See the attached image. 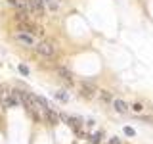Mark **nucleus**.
<instances>
[{
	"label": "nucleus",
	"mask_w": 153,
	"mask_h": 144,
	"mask_svg": "<svg viewBox=\"0 0 153 144\" xmlns=\"http://www.w3.org/2000/svg\"><path fill=\"white\" fill-rule=\"evenodd\" d=\"M143 119H146V121H153V117H143Z\"/></svg>",
	"instance_id": "18"
},
{
	"label": "nucleus",
	"mask_w": 153,
	"mask_h": 144,
	"mask_svg": "<svg viewBox=\"0 0 153 144\" xmlns=\"http://www.w3.org/2000/svg\"><path fill=\"white\" fill-rule=\"evenodd\" d=\"M27 4H29V12L35 14V16L42 17V16L46 14V4H44V0H27Z\"/></svg>",
	"instance_id": "3"
},
{
	"label": "nucleus",
	"mask_w": 153,
	"mask_h": 144,
	"mask_svg": "<svg viewBox=\"0 0 153 144\" xmlns=\"http://www.w3.org/2000/svg\"><path fill=\"white\" fill-rule=\"evenodd\" d=\"M132 110H134V112H138V113H140L142 110H143V106H142V104H134V106H132Z\"/></svg>",
	"instance_id": "15"
},
{
	"label": "nucleus",
	"mask_w": 153,
	"mask_h": 144,
	"mask_svg": "<svg viewBox=\"0 0 153 144\" xmlns=\"http://www.w3.org/2000/svg\"><path fill=\"white\" fill-rule=\"evenodd\" d=\"M109 144H121V140H119L117 136H111V138H109Z\"/></svg>",
	"instance_id": "17"
},
{
	"label": "nucleus",
	"mask_w": 153,
	"mask_h": 144,
	"mask_svg": "<svg viewBox=\"0 0 153 144\" xmlns=\"http://www.w3.org/2000/svg\"><path fill=\"white\" fill-rule=\"evenodd\" d=\"M100 100L105 102V104H111L113 102V94L107 92V90H102V92H100Z\"/></svg>",
	"instance_id": "10"
},
{
	"label": "nucleus",
	"mask_w": 153,
	"mask_h": 144,
	"mask_svg": "<svg viewBox=\"0 0 153 144\" xmlns=\"http://www.w3.org/2000/svg\"><path fill=\"white\" fill-rule=\"evenodd\" d=\"M13 38H16V42H19L21 46H25V48H35L36 46V40H35V37L33 35H29V33L25 31H19L13 35Z\"/></svg>",
	"instance_id": "2"
},
{
	"label": "nucleus",
	"mask_w": 153,
	"mask_h": 144,
	"mask_svg": "<svg viewBox=\"0 0 153 144\" xmlns=\"http://www.w3.org/2000/svg\"><path fill=\"white\" fill-rule=\"evenodd\" d=\"M19 31H25V33H29V35H33V37H42V29L38 27V25H35V23L29 19V21H23V23H19Z\"/></svg>",
	"instance_id": "5"
},
{
	"label": "nucleus",
	"mask_w": 153,
	"mask_h": 144,
	"mask_svg": "<svg viewBox=\"0 0 153 144\" xmlns=\"http://www.w3.org/2000/svg\"><path fill=\"white\" fill-rule=\"evenodd\" d=\"M0 104H2V108H16L17 106V102L12 96V92H8L2 85H0Z\"/></svg>",
	"instance_id": "4"
},
{
	"label": "nucleus",
	"mask_w": 153,
	"mask_h": 144,
	"mask_svg": "<svg viewBox=\"0 0 153 144\" xmlns=\"http://www.w3.org/2000/svg\"><path fill=\"white\" fill-rule=\"evenodd\" d=\"M79 94H82L84 98H94L96 86L90 85V83H86V81H82V83H80V92H79Z\"/></svg>",
	"instance_id": "6"
},
{
	"label": "nucleus",
	"mask_w": 153,
	"mask_h": 144,
	"mask_svg": "<svg viewBox=\"0 0 153 144\" xmlns=\"http://www.w3.org/2000/svg\"><path fill=\"white\" fill-rule=\"evenodd\" d=\"M44 4H46V8H50V10L59 8V0H44Z\"/></svg>",
	"instance_id": "11"
},
{
	"label": "nucleus",
	"mask_w": 153,
	"mask_h": 144,
	"mask_svg": "<svg viewBox=\"0 0 153 144\" xmlns=\"http://www.w3.org/2000/svg\"><path fill=\"white\" fill-rule=\"evenodd\" d=\"M35 52L38 56L46 58V60H54V58L57 56V46L52 40H40V42H36Z\"/></svg>",
	"instance_id": "1"
},
{
	"label": "nucleus",
	"mask_w": 153,
	"mask_h": 144,
	"mask_svg": "<svg viewBox=\"0 0 153 144\" xmlns=\"http://www.w3.org/2000/svg\"><path fill=\"white\" fill-rule=\"evenodd\" d=\"M56 98H57V100H61V102H67L69 94H67L65 90H59V92H56Z\"/></svg>",
	"instance_id": "12"
},
{
	"label": "nucleus",
	"mask_w": 153,
	"mask_h": 144,
	"mask_svg": "<svg viewBox=\"0 0 153 144\" xmlns=\"http://www.w3.org/2000/svg\"><path fill=\"white\" fill-rule=\"evenodd\" d=\"M8 4L16 8V12H27V14H31V12H29L27 0H8Z\"/></svg>",
	"instance_id": "7"
},
{
	"label": "nucleus",
	"mask_w": 153,
	"mask_h": 144,
	"mask_svg": "<svg viewBox=\"0 0 153 144\" xmlns=\"http://www.w3.org/2000/svg\"><path fill=\"white\" fill-rule=\"evenodd\" d=\"M124 133H126L128 136H134V134H136V133H134V129H132V127H124Z\"/></svg>",
	"instance_id": "14"
},
{
	"label": "nucleus",
	"mask_w": 153,
	"mask_h": 144,
	"mask_svg": "<svg viewBox=\"0 0 153 144\" xmlns=\"http://www.w3.org/2000/svg\"><path fill=\"white\" fill-rule=\"evenodd\" d=\"M90 142H92V144H100V142H102V133L92 134V136H90Z\"/></svg>",
	"instance_id": "13"
},
{
	"label": "nucleus",
	"mask_w": 153,
	"mask_h": 144,
	"mask_svg": "<svg viewBox=\"0 0 153 144\" xmlns=\"http://www.w3.org/2000/svg\"><path fill=\"white\" fill-rule=\"evenodd\" d=\"M57 75H59V79L63 81V83L73 85V75H71L69 69H65V67H59V69H57Z\"/></svg>",
	"instance_id": "8"
},
{
	"label": "nucleus",
	"mask_w": 153,
	"mask_h": 144,
	"mask_svg": "<svg viewBox=\"0 0 153 144\" xmlns=\"http://www.w3.org/2000/svg\"><path fill=\"white\" fill-rule=\"evenodd\" d=\"M113 108H115V112H117V113H126L128 112V104L124 102V100H121V98H115L113 100Z\"/></svg>",
	"instance_id": "9"
},
{
	"label": "nucleus",
	"mask_w": 153,
	"mask_h": 144,
	"mask_svg": "<svg viewBox=\"0 0 153 144\" xmlns=\"http://www.w3.org/2000/svg\"><path fill=\"white\" fill-rule=\"evenodd\" d=\"M19 71H21L23 75H29V67L27 65H19Z\"/></svg>",
	"instance_id": "16"
}]
</instances>
